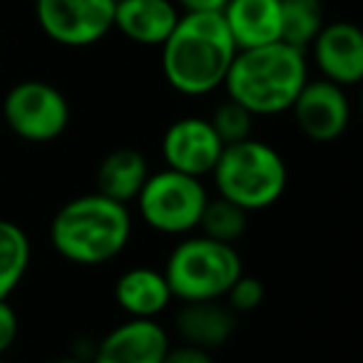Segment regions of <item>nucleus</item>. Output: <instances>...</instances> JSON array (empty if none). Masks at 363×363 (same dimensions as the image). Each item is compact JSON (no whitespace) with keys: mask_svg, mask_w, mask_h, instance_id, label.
Here are the masks:
<instances>
[{"mask_svg":"<svg viewBox=\"0 0 363 363\" xmlns=\"http://www.w3.org/2000/svg\"><path fill=\"white\" fill-rule=\"evenodd\" d=\"M160 48L167 82L187 97L219 90L239 52L222 13H184Z\"/></svg>","mask_w":363,"mask_h":363,"instance_id":"nucleus-1","label":"nucleus"},{"mask_svg":"<svg viewBox=\"0 0 363 363\" xmlns=\"http://www.w3.org/2000/svg\"><path fill=\"white\" fill-rule=\"evenodd\" d=\"M3 120L8 130L26 142H52L70 125V102L45 80H23L3 97Z\"/></svg>","mask_w":363,"mask_h":363,"instance_id":"nucleus-7","label":"nucleus"},{"mask_svg":"<svg viewBox=\"0 0 363 363\" xmlns=\"http://www.w3.org/2000/svg\"><path fill=\"white\" fill-rule=\"evenodd\" d=\"M150 162L135 147H117L102 157L95 172V192L112 202H135L150 177Z\"/></svg>","mask_w":363,"mask_h":363,"instance_id":"nucleus-17","label":"nucleus"},{"mask_svg":"<svg viewBox=\"0 0 363 363\" xmlns=\"http://www.w3.org/2000/svg\"><path fill=\"white\" fill-rule=\"evenodd\" d=\"M0 363H8V361H6V358H3V356H0Z\"/></svg>","mask_w":363,"mask_h":363,"instance_id":"nucleus-27","label":"nucleus"},{"mask_svg":"<svg viewBox=\"0 0 363 363\" xmlns=\"http://www.w3.org/2000/svg\"><path fill=\"white\" fill-rule=\"evenodd\" d=\"M162 274L179 301H219L244 274V264L234 244L199 234L172 249Z\"/></svg>","mask_w":363,"mask_h":363,"instance_id":"nucleus-5","label":"nucleus"},{"mask_svg":"<svg viewBox=\"0 0 363 363\" xmlns=\"http://www.w3.org/2000/svg\"><path fill=\"white\" fill-rule=\"evenodd\" d=\"M162 363H214V358H212V351H204V348L182 343V346L167 348L164 361Z\"/></svg>","mask_w":363,"mask_h":363,"instance_id":"nucleus-24","label":"nucleus"},{"mask_svg":"<svg viewBox=\"0 0 363 363\" xmlns=\"http://www.w3.org/2000/svg\"><path fill=\"white\" fill-rule=\"evenodd\" d=\"M115 301L130 318H157L174 296L164 274L152 267H132L115 281Z\"/></svg>","mask_w":363,"mask_h":363,"instance_id":"nucleus-16","label":"nucleus"},{"mask_svg":"<svg viewBox=\"0 0 363 363\" xmlns=\"http://www.w3.org/2000/svg\"><path fill=\"white\" fill-rule=\"evenodd\" d=\"M308 48L323 80L341 87L363 80V33L358 26L346 21L326 23Z\"/></svg>","mask_w":363,"mask_h":363,"instance_id":"nucleus-11","label":"nucleus"},{"mask_svg":"<svg viewBox=\"0 0 363 363\" xmlns=\"http://www.w3.org/2000/svg\"><path fill=\"white\" fill-rule=\"evenodd\" d=\"M224 298H227V306L232 308L234 313H252L264 303L267 289H264L262 279L242 274V277L232 284V289H229Z\"/></svg>","mask_w":363,"mask_h":363,"instance_id":"nucleus-22","label":"nucleus"},{"mask_svg":"<svg viewBox=\"0 0 363 363\" xmlns=\"http://www.w3.org/2000/svg\"><path fill=\"white\" fill-rule=\"evenodd\" d=\"M174 328L189 346L214 351L234 336L237 313L219 301H182L174 313Z\"/></svg>","mask_w":363,"mask_h":363,"instance_id":"nucleus-14","label":"nucleus"},{"mask_svg":"<svg viewBox=\"0 0 363 363\" xmlns=\"http://www.w3.org/2000/svg\"><path fill=\"white\" fill-rule=\"evenodd\" d=\"M222 18L239 50L281 40V0H227Z\"/></svg>","mask_w":363,"mask_h":363,"instance_id":"nucleus-15","label":"nucleus"},{"mask_svg":"<svg viewBox=\"0 0 363 363\" xmlns=\"http://www.w3.org/2000/svg\"><path fill=\"white\" fill-rule=\"evenodd\" d=\"M132 237L127 204L102 194H82L65 202L50 222V244L62 259L82 267L112 262Z\"/></svg>","mask_w":363,"mask_h":363,"instance_id":"nucleus-3","label":"nucleus"},{"mask_svg":"<svg viewBox=\"0 0 363 363\" xmlns=\"http://www.w3.org/2000/svg\"><path fill=\"white\" fill-rule=\"evenodd\" d=\"M323 26L321 0H281V43L306 52Z\"/></svg>","mask_w":363,"mask_h":363,"instance_id":"nucleus-19","label":"nucleus"},{"mask_svg":"<svg viewBox=\"0 0 363 363\" xmlns=\"http://www.w3.org/2000/svg\"><path fill=\"white\" fill-rule=\"evenodd\" d=\"M247 227H249V212H244L242 207L219 197V194L214 199H207L204 212L197 224L202 237H209L222 244H237L247 234Z\"/></svg>","mask_w":363,"mask_h":363,"instance_id":"nucleus-20","label":"nucleus"},{"mask_svg":"<svg viewBox=\"0 0 363 363\" xmlns=\"http://www.w3.org/2000/svg\"><path fill=\"white\" fill-rule=\"evenodd\" d=\"M18 313L8 303V298H0V356H6L18 338Z\"/></svg>","mask_w":363,"mask_h":363,"instance_id":"nucleus-23","label":"nucleus"},{"mask_svg":"<svg viewBox=\"0 0 363 363\" xmlns=\"http://www.w3.org/2000/svg\"><path fill=\"white\" fill-rule=\"evenodd\" d=\"M209 194L202 179L174 169L150 174L137 194V209L150 229L160 234L182 237L197 229Z\"/></svg>","mask_w":363,"mask_h":363,"instance_id":"nucleus-6","label":"nucleus"},{"mask_svg":"<svg viewBox=\"0 0 363 363\" xmlns=\"http://www.w3.org/2000/svg\"><path fill=\"white\" fill-rule=\"evenodd\" d=\"M33 247L23 227L0 219V298H8L30 269Z\"/></svg>","mask_w":363,"mask_h":363,"instance_id":"nucleus-18","label":"nucleus"},{"mask_svg":"<svg viewBox=\"0 0 363 363\" xmlns=\"http://www.w3.org/2000/svg\"><path fill=\"white\" fill-rule=\"evenodd\" d=\"M169 346L164 326L155 318H130L100 338L92 363H162Z\"/></svg>","mask_w":363,"mask_h":363,"instance_id":"nucleus-12","label":"nucleus"},{"mask_svg":"<svg viewBox=\"0 0 363 363\" xmlns=\"http://www.w3.org/2000/svg\"><path fill=\"white\" fill-rule=\"evenodd\" d=\"M117 0H35V21L52 43L87 48L110 35Z\"/></svg>","mask_w":363,"mask_h":363,"instance_id":"nucleus-8","label":"nucleus"},{"mask_svg":"<svg viewBox=\"0 0 363 363\" xmlns=\"http://www.w3.org/2000/svg\"><path fill=\"white\" fill-rule=\"evenodd\" d=\"M298 132L313 142H333L348 130L351 102L346 87L328 80H306L291 110Z\"/></svg>","mask_w":363,"mask_h":363,"instance_id":"nucleus-9","label":"nucleus"},{"mask_svg":"<svg viewBox=\"0 0 363 363\" xmlns=\"http://www.w3.org/2000/svg\"><path fill=\"white\" fill-rule=\"evenodd\" d=\"M174 0H117L112 30H120L137 45L160 48L179 21Z\"/></svg>","mask_w":363,"mask_h":363,"instance_id":"nucleus-13","label":"nucleus"},{"mask_svg":"<svg viewBox=\"0 0 363 363\" xmlns=\"http://www.w3.org/2000/svg\"><path fill=\"white\" fill-rule=\"evenodd\" d=\"M217 194L244 212L269 209L284 197L289 169L284 157L254 137L227 145L212 169Z\"/></svg>","mask_w":363,"mask_h":363,"instance_id":"nucleus-4","label":"nucleus"},{"mask_svg":"<svg viewBox=\"0 0 363 363\" xmlns=\"http://www.w3.org/2000/svg\"><path fill=\"white\" fill-rule=\"evenodd\" d=\"M222 150V140L212 130L207 117H182L172 122L162 137V157L167 169L197 179L212 174Z\"/></svg>","mask_w":363,"mask_h":363,"instance_id":"nucleus-10","label":"nucleus"},{"mask_svg":"<svg viewBox=\"0 0 363 363\" xmlns=\"http://www.w3.org/2000/svg\"><path fill=\"white\" fill-rule=\"evenodd\" d=\"M48 363H92L87 356H80V353H67V356H60V358H52Z\"/></svg>","mask_w":363,"mask_h":363,"instance_id":"nucleus-26","label":"nucleus"},{"mask_svg":"<svg viewBox=\"0 0 363 363\" xmlns=\"http://www.w3.org/2000/svg\"><path fill=\"white\" fill-rule=\"evenodd\" d=\"M306 80V52L277 40L239 50L222 87L254 117H274L291 110Z\"/></svg>","mask_w":363,"mask_h":363,"instance_id":"nucleus-2","label":"nucleus"},{"mask_svg":"<svg viewBox=\"0 0 363 363\" xmlns=\"http://www.w3.org/2000/svg\"><path fill=\"white\" fill-rule=\"evenodd\" d=\"M209 125L217 132L222 145L227 147V145H234V142H242L252 137L254 115L249 110H244L239 102H234L232 97H227V100L214 107L212 117H209Z\"/></svg>","mask_w":363,"mask_h":363,"instance_id":"nucleus-21","label":"nucleus"},{"mask_svg":"<svg viewBox=\"0 0 363 363\" xmlns=\"http://www.w3.org/2000/svg\"><path fill=\"white\" fill-rule=\"evenodd\" d=\"M174 6L184 13H222L227 0H174Z\"/></svg>","mask_w":363,"mask_h":363,"instance_id":"nucleus-25","label":"nucleus"}]
</instances>
